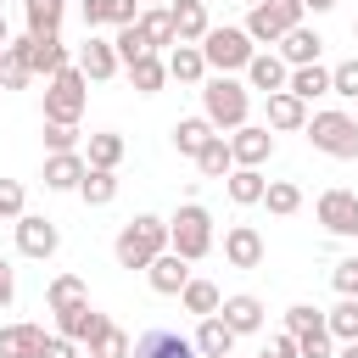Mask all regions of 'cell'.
<instances>
[{
  "label": "cell",
  "mask_w": 358,
  "mask_h": 358,
  "mask_svg": "<svg viewBox=\"0 0 358 358\" xmlns=\"http://www.w3.org/2000/svg\"><path fill=\"white\" fill-rule=\"evenodd\" d=\"M224 263H229V268H257V263H263V235H257V224H229V229H224Z\"/></svg>",
  "instance_id": "14"
},
{
  "label": "cell",
  "mask_w": 358,
  "mask_h": 358,
  "mask_svg": "<svg viewBox=\"0 0 358 358\" xmlns=\"http://www.w3.org/2000/svg\"><path fill=\"white\" fill-rule=\"evenodd\" d=\"M201 56H207V67H218V73H246V62L257 56V45H252L246 28H213V34L201 39Z\"/></svg>",
  "instance_id": "7"
},
{
  "label": "cell",
  "mask_w": 358,
  "mask_h": 358,
  "mask_svg": "<svg viewBox=\"0 0 358 358\" xmlns=\"http://www.w3.org/2000/svg\"><path fill=\"white\" fill-rule=\"evenodd\" d=\"M213 134H218V129H213L201 112H196V117H179V123H173V151H179V157H201Z\"/></svg>",
  "instance_id": "26"
},
{
  "label": "cell",
  "mask_w": 358,
  "mask_h": 358,
  "mask_svg": "<svg viewBox=\"0 0 358 358\" xmlns=\"http://www.w3.org/2000/svg\"><path fill=\"white\" fill-rule=\"evenodd\" d=\"M190 341H196V352H201V358H235V330H229L218 313H213V319H201Z\"/></svg>",
  "instance_id": "23"
},
{
  "label": "cell",
  "mask_w": 358,
  "mask_h": 358,
  "mask_svg": "<svg viewBox=\"0 0 358 358\" xmlns=\"http://www.w3.org/2000/svg\"><path fill=\"white\" fill-rule=\"evenodd\" d=\"M129 358H201V352H196V341L179 336V330H145Z\"/></svg>",
  "instance_id": "17"
},
{
  "label": "cell",
  "mask_w": 358,
  "mask_h": 358,
  "mask_svg": "<svg viewBox=\"0 0 358 358\" xmlns=\"http://www.w3.org/2000/svg\"><path fill=\"white\" fill-rule=\"evenodd\" d=\"M28 78H34L28 50H22V39H11V45H6V56H0V90H22Z\"/></svg>",
  "instance_id": "35"
},
{
  "label": "cell",
  "mask_w": 358,
  "mask_h": 358,
  "mask_svg": "<svg viewBox=\"0 0 358 358\" xmlns=\"http://www.w3.org/2000/svg\"><path fill=\"white\" fill-rule=\"evenodd\" d=\"M218 319H224L235 336H257V330H263V302H257L252 291H235V296H224Z\"/></svg>",
  "instance_id": "18"
},
{
  "label": "cell",
  "mask_w": 358,
  "mask_h": 358,
  "mask_svg": "<svg viewBox=\"0 0 358 358\" xmlns=\"http://www.w3.org/2000/svg\"><path fill=\"white\" fill-rule=\"evenodd\" d=\"M336 358H358V341H347V347H341V352H336Z\"/></svg>",
  "instance_id": "54"
},
{
  "label": "cell",
  "mask_w": 358,
  "mask_h": 358,
  "mask_svg": "<svg viewBox=\"0 0 358 358\" xmlns=\"http://www.w3.org/2000/svg\"><path fill=\"white\" fill-rule=\"evenodd\" d=\"M291 84V67L280 62V50H257L246 62V90H263V95H280Z\"/></svg>",
  "instance_id": "15"
},
{
  "label": "cell",
  "mask_w": 358,
  "mask_h": 358,
  "mask_svg": "<svg viewBox=\"0 0 358 358\" xmlns=\"http://www.w3.org/2000/svg\"><path fill=\"white\" fill-rule=\"evenodd\" d=\"M241 28L252 34V45H280L291 28H302V0H257Z\"/></svg>",
  "instance_id": "6"
},
{
  "label": "cell",
  "mask_w": 358,
  "mask_h": 358,
  "mask_svg": "<svg viewBox=\"0 0 358 358\" xmlns=\"http://www.w3.org/2000/svg\"><path fill=\"white\" fill-rule=\"evenodd\" d=\"M168 11H173V34H179V45H201V39L213 34V22H207V0H173Z\"/></svg>",
  "instance_id": "20"
},
{
  "label": "cell",
  "mask_w": 358,
  "mask_h": 358,
  "mask_svg": "<svg viewBox=\"0 0 358 358\" xmlns=\"http://www.w3.org/2000/svg\"><path fill=\"white\" fill-rule=\"evenodd\" d=\"M134 352V341H129V330H117V324H106L95 341H90V358H129Z\"/></svg>",
  "instance_id": "41"
},
{
  "label": "cell",
  "mask_w": 358,
  "mask_h": 358,
  "mask_svg": "<svg viewBox=\"0 0 358 358\" xmlns=\"http://www.w3.org/2000/svg\"><path fill=\"white\" fill-rule=\"evenodd\" d=\"M313 218L330 229V235H358V196L352 190H324L319 201H313Z\"/></svg>",
  "instance_id": "10"
},
{
  "label": "cell",
  "mask_w": 358,
  "mask_h": 358,
  "mask_svg": "<svg viewBox=\"0 0 358 358\" xmlns=\"http://www.w3.org/2000/svg\"><path fill=\"white\" fill-rule=\"evenodd\" d=\"M352 39H358V17H352Z\"/></svg>",
  "instance_id": "56"
},
{
  "label": "cell",
  "mask_w": 358,
  "mask_h": 358,
  "mask_svg": "<svg viewBox=\"0 0 358 358\" xmlns=\"http://www.w3.org/2000/svg\"><path fill=\"white\" fill-rule=\"evenodd\" d=\"M263 358H302V352H296V336H285V330H280V336H268Z\"/></svg>",
  "instance_id": "49"
},
{
  "label": "cell",
  "mask_w": 358,
  "mask_h": 358,
  "mask_svg": "<svg viewBox=\"0 0 358 358\" xmlns=\"http://www.w3.org/2000/svg\"><path fill=\"white\" fill-rule=\"evenodd\" d=\"M84 22L90 28H129V22H140V0H84Z\"/></svg>",
  "instance_id": "22"
},
{
  "label": "cell",
  "mask_w": 358,
  "mask_h": 358,
  "mask_svg": "<svg viewBox=\"0 0 358 358\" xmlns=\"http://www.w3.org/2000/svg\"><path fill=\"white\" fill-rule=\"evenodd\" d=\"M168 246L185 257V263H201L213 252V213L201 201H185L173 218H168Z\"/></svg>",
  "instance_id": "3"
},
{
  "label": "cell",
  "mask_w": 358,
  "mask_h": 358,
  "mask_svg": "<svg viewBox=\"0 0 358 358\" xmlns=\"http://www.w3.org/2000/svg\"><path fill=\"white\" fill-rule=\"evenodd\" d=\"M0 11H6V0H0Z\"/></svg>",
  "instance_id": "57"
},
{
  "label": "cell",
  "mask_w": 358,
  "mask_h": 358,
  "mask_svg": "<svg viewBox=\"0 0 358 358\" xmlns=\"http://www.w3.org/2000/svg\"><path fill=\"white\" fill-rule=\"evenodd\" d=\"M151 6H173V0H151Z\"/></svg>",
  "instance_id": "55"
},
{
  "label": "cell",
  "mask_w": 358,
  "mask_h": 358,
  "mask_svg": "<svg viewBox=\"0 0 358 358\" xmlns=\"http://www.w3.org/2000/svg\"><path fill=\"white\" fill-rule=\"evenodd\" d=\"M324 324V313L313 308V302H296V308H285V336H308V330H319Z\"/></svg>",
  "instance_id": "43"
},
{
  "label": "cell",
  "mask_w": 358,
  "mask_h": 358,
  "mask_svg": "<svg viewBox=\"0 0 358 358\" xmlns=\"http://www.w3.org/2000/svg\"><path fill=\"white\" fill-rule=\"evenodd\" d=\"M224 190H229V201H235V207H257V201H263V190H268V179H263L257 168H235V173L224 179Z\"/></svg>",
  "instance_id": "31"
},
{
  "label": "cell",
  "mask_w": 358,
  "mask_h": 358,
  "mask_svg": "<svg viewBox=\"0 0 358 358\" xmlns=\"http://www.w3.org/2000/svg\"><path fill=\"white\" fill-rule=\"evenodd\" d=\"M296 101H313V95H330V67H291V84H285Z\"/></svg>",
  "instance_id": "34"
},
{
  "label": "cell",
  "mask_w": 358,
  "mask_h": 358,
  "mask_svg": "<svg viewBox=\"0 0 358 358\" xmlns=\"http://www.w3.org/2000/svg\"><path fill=\"white\" fill-rule=\"evenodd\" d=\"M296 352L302 358H336V336L319 324V330H308V336H296Z\"/></svg>",
  "instance_id": "44"
},
{
  "label": "cell",
  "mask_w": 358,
  "mask_h": 358,
  "mask_svg": "<svg viewBox=\"0 0 358 358\" xmlns=\"http://www.w3.org/2000/svg\"><path fill=\"white\" fill-rule=\"evenodd\" d=\"M22 213H28V196H22V185H17V179H0V218H11V224H17Z\"/></svg>",
  "instance_id": "47"
},
{
  "label": "cell",
  "mask_w": 358,
  "mask_h": 358,
  "mask_svg": "<svg viewBox=\"0 0 358 358\" xmlns=\"http://www.w3.org/2000/svg\"><path fill=\"white\" fill-rule=\"evenodd\" d=\"M330 285H336L341 296H358V257H341V263L330 268Z\"/></svg>",
  "instance_id": "48"
},
{
  "label": "cell",
  "mask_w": 358,
  "mask_h": 358,
  "mask_svg": "<svg viewBox=\"0 0 358 358\" xmlns=\"http://www.w3.org/2000/svg\"><path fill=\"white\" fill-rule=\"evenodd\" d=\"M123 73H129V84H134L140 95H157V90L168 84V62H162V56H140V62L123 67Z\"/></svg>",
  "instance_id": "33"
},
{
  "label": "cell",
  "mask_w": 358,
  "mask_h": 358,
  "mask_svg": "<svg viewBox=\"0 0 358 358\" xmlns=\"http://www.w3.org/2000/svg\"><path fill=\"white\" fill-rule=\"evenodd\" d=\"M201 117H207L218 134H224V129L235 134V129L252 117V90H246L235 73H218V78H207V84H201Z\"/></svg>",
  "instance_id": "1"
},
{
  "label": "cell",
  "mask_w": 358,
  "mask_h": 358,
  "mask_svg": "<svg viewBox=\"0 0 358 358\" xmlns=\"http://www.w3.org/2000/svg\"><path fill=\"white\" fill-rule=\"evenodd\" d=\"M45 302H50V313H56V308L84 302V280H78V274H56V280L45 285Z\"/></svg>",
  "instance_id": "40"
},
{
  "label": "cell",
  "mask_w": 358,
  "mask_h": 358,
  "mask_svg": "<svg viewBox=\"0 0 358 358\" xmlns=\"http://www.w3.org/2000/svg\"><path fill=\"white\" fill-rule=\"evenodd\" d=\"M134 28L145 34V45H151V50H162V45H179V34H173V11H168V6H145Z\"/></svg>",
  "instance_id": "27"
},
{
  "label": "cell",
  "mask_w": 358,
  "mask_h": 358,
  "mask_svg": "<svg viewBox=\"0 0 358 358\" xmlns=\"http://www.w3.org/2000/svg\"><path fill=\"white\" fill-rule=\"evenodd\" d=\"M123 134L117 129H101V134H90V151H84V162L90 168H106V173H117V162H123Z\"/></svg>",
  "instance_id": "29"
},
{
  "label": "cell",
  "mask_w": 358,
  "mask_h": 358,
  "mask_svg": "<svg viewBox=\"0 0 358 358\" xmlns=\"http://www.w3.org/2000/svg\"><path fill=\"white\" fill-rule=\"evenodd\" d=\"M268 129H280V134H291V129H308V101H296L291 90L268 95Z\"/></svg>",
  "instance_id": "25"
},
{
  "label": "cell",
  "mask_w": 358,
  "mask_h": 358,
  "mask_svg": "<svg viewBox=\"0 0 358 358\" xmlns=\"http://www.w3.org/2000/svg\"><path fill=\"white\" fill-rule=\"evenodd\" d=\"M308 140H313V151H324L336 162H358V117H347V112H313Z\"/></svg>",
  "instance_id": "4"
},
{
  "label": "cell",
  "mask_w": 358,
  "mask_h": 358,
  "mask_svg": "<svg viewBox=\"0 0 358 358\" xmlns=\"http://www.w3.org/2000/svg\"><path fill=\"white\" fill-rule=\"evenodd\" d=\"M330 95H341V101H352V95H358V56L330 67Z\"/></svg>",
  "instance_id": "45"
},
{
  "label": "cell",
  "mask_w": 358,
  "mask_h": 358,
  "mask_svg": "<svg viewBox=\"0 0 358 358\" xmlns=\"http://www.w3.org/2000/svg\"><path fill=\"white\" fill-rule=\"evenodd\" d=\"M145 280H151V291H157V296H179V291H185L196 274H190V263H185V257L168 246V252H162V257L145 268Z\"/></svg>",
  "instance_id": "16"
},
{
  "label": "cell",
  "mask_w": 358,
  "mask_h": 358,
  "mask_svg": "<svg viewBox=\"0 0 358 358\" xmlns=\"http://www.w3.org/2000/svg\"><path fill=\"white\" fill-rule=\"evenodd\" d=\"M62 17H67V0H22L28 34H62Z\"/></svg>",
  "instance_id": "30"
},
{
  "label": "cell",
  "mask_w": 358,
  "mask_h": 358,
  "mask_svg": "<svg viewBox=\"0 0 358 358\" xmlns=\"http://www.w3.org/2000/svg\"><path fill=\"white\" fill-rule=\"evenodd\" d=\"M22 50H28V67H34V78H56V73H67L73 67V56H67V45H62V34H22Z\"/></svg>",
  "instance_id": "8"
},
{
  "label": "cell",
  "mask_w": 358,
  "mask_h": 358,
  "mask_svg": "<svg viewBox=\"0 0 358 358\" xmlns=\"http://www.w3.org/2000/svg\"><path fill=\"white\" fill-rule=\"evenodd\" d=\"M84 173H90L84 151H56V157H45V190H78Z\"/></svg>",
  "instance_id": "19"
},
{
  "label": "cell",
  "mask_w": 358,
  "mask_h": 358,
  "mask_svg": "<svg viewBox=\"0 0 358 358\" xmlns=\"http://www.w3.org/2000/svg\"><path fill=\"white\" fill-rule=\"evenodd\" d=\"M84 106H90V78H84L78 62H73L67 73H56V78L45 84V123H78Z\"/></svg>",
  "instance_id": "5"
},
{
  "label": "cell",
  "mask_w": 358,
  "mask_h": 358,
  "mask_svg": "<svg viewBox=\"0 0 358 358\" xmlns=\"http://www.w3.org/2000/svg\"><path fill=\"white\" fill-rule=\"evenodd\" d=\"M112 45H117V62H123V67H134L140 56H157V50L145 45V34H140L134 22H129V28H117V39H112Z\"/></svg>",
  "instance_id": "42"
},
{
  "label": "cell",
  "mask_w": 358,
  "mask_h": 358,
  "mask_svg": "<svg viewBox=\"0 0 358 358\" xmlns=\"http://www.w3.org/2000/svg\"><path fill=\"white\" fill-rule=\"evenodd\" d=\"M6 45H11V28H6V11H0V56H6Z\"/></svg>",
  "instance_id": "53"
},
{
  "label": "cell",
  "mask_w": 358,
  "mask_h": 358,
  "mask_svg": "<svg viewBox=\"0 0 358 358\" xmlns=\"http://www.w3.org/2000/svg\"><path fill=\"white\" fill-rule=\"evenodd\" d=\"M11 302H17V268L0 257V308H11Z\"/></svg>",
  "instance_id": "51"
},
{
  "label": "cell",
  "mask_w": 358,
  "mask_h": 358,
  "mask_svg": "<svg viewBox=\"0 0 358 358\" xmlns=\"http://www.w3.org/2000/svg\"><path fill=\"white\" fill-rule=\"evenodd\" d=\"M330 6H336V0H302V11H313V17H324Z\"/></svg>",
  "instance_id": "52"
},
{
  "label": "cell",
  "mask_w": 358,
  "mask_h": 358,
  "mask_svg": "<svg viewBox=\"0 0 358 358\" xmlns=\"http://www.w3.org/2000/svg\"><path fill=\"white\" fill-rule=\"evenodd\" d=\"M263 207H268V213H280V218H291V213L302 207V185H291V179H268Z\"/></svg>",
  "instance_id": "39"
},
{
  "label": "cell",
  "mask_w": 358,
  "mask_h": 358,
  "mask_svg": "<svg viewBox=\"0 0 358 358\" xmlns=\"http://www.w3.org/2000/svg\"><path fill=\"white\" fill-rule=\"evenodd\" d=\"M168 78H179V84H201V78H207V56H201V45H173V50H168Z\"/></svg>",
  "instance_id": "28"
},
{
  "label": "cell",
  "mask_w": 358,
  "mask_h": 358,
  "mask_svg": "<svg viewBox=\"0 0 358 358\" xmlns=\"http://www.w3.org/2000/svg\"><path fill=\"white\" fill-rule=\"evenodd\" d=\"M45 151H78V123H45Z\"/></svg>",
  "instance_id": "46"
},
{
  "label": "cell",
  "mask_w": 358,
  "mask_h": 358,
  "mask_svg": "<svg viewBox=\"0 0 358 358\" xmlns=\"http://www.w3.org/2000/svg\"><path fill=\"white\" fill-rule=\"evenodd\" d=\"M78 196H84L90 207H112V201H117V173L90 168V173H84V185H78Z\"/></svg>",
  "instance_id": "38"
},
{
  "label": "cell",
  "mask_w": 358,
  "mask_h": 358,
  "mask_svg": "<svg viewBox=\"0 0 358 358\" xmlns=\"http://www.w3.org/2000/svg\"><path fill=\"white\" fill-rule=\"evenodd\" d=\"M117 263L123 268H151L162 252H168V218H157V213H134L123 229H117Z\"/></svg>",
  "instance_id": "2"
},
{
  "label": "cell",
  "mask_w": 358,
  "mask_h": 358,
  "mask_svg": "<svg viewBox=\"0 0 358 358\" xmlns=\"http://www.w3.org/2000/svg\"><path fill=\"white\" fill-rule=\"evenodd\" d=\"M319 50H324V39H319V28H308V22L280 39V62H285V67H313Z\"/></svg>",
  "instance_id": "21"
},
{
  "label": "cell",
  "mask_w": 358,
  "mask_h": 358,
  "mask_svg": "<svg viewBox=\"0 0 358 358\" xmlns=\"http://www.w3.org/2000/svg\"><path fill=\"white\" fill-rule=\"evenodd\" d=\"M78 73H84L90 84H106V78H117V73H123V62H117V45L90 34V39L78 45Z\"/></svg>",
  "instance_id": "13"
},
{
  "label": "cell",
  "mask_w": 358,
  "mask_h": 358,
  "mask_svg": "<svg viewBox=\"0 0 358 358\" xmlns=\"http://www.w3.org/2000/svg\"><path fill=\"white\" fill-rule=\"evenodd\" d=\"M39 358H78V341H67V336H45V352Z\"/></svg>",
  "instance_id": "50"
},
{
  "label": "cell",
  "mask_w": 358,
  "mask_h": 358,
  "mask_svg": "<svg viewBox=\"0 0 358 358\" xmlns=\"http://www.w3.org/2000/svg\"><path fill=\"white\" fill-rule=\"evenodd\" d=\"M106 324H112V319H106L101 308H90V296H84V302H73V308H56V336L84 341V347H90V341H95Z\"/></svg>",
  "instance_id": "12"
},
{
  "label": "cell",
  "mask_w": 358,
  "mask_h": 358,
  "mask_svg": "<svg viewBox=\"0 0 358 358\" xmlns=\"http://www.w3.org/2000/svg\"><path fill=\"white\" fill-rule=\"evenodd\" d=\"M229 157H235V168H263V162L274 157L268 123H241V129L229 134Z\"/></svg>",
  "instance_id": "11"
},
{
  "label": "cell",
  "mask_w": 358,
  "mask_h": 358,
  "mask_svg": "<svg viewBox=\"0 0 358 358\" xmlns=\"http://www.w3.org/2000/svg\"><path fill=\"white\" fill-rule=\"evenodd\" d=\"M179 302H185V313H196V319H213V313L224 308V296H218L213 280H190V285L179 291Z\"/></svg>",
  "instance_id": "32"
},
{
  "label": "cell",
  "mask_w": 358,
  "mask_h": 358,
  "mask_svg": "<svg viewBox=\"0 0 358 358\" xmlns=\"http://www.w3.org/2000/svg\"><path fill=\"white\" fill-rule=\"evenodd\" d=\"M196 168H201L207 179H229V173H235V157H229V140H224V134H213V140H207V151L196 157Z\"/></svg>",
  "instance_id": "37"
},
{
  "label": "cell",
  "mask_w": 358,
  "mask_h": 358,
  "mask_svg": "<svg viewBox=\"0 0 358 358\" xmlns=\"http://www.w3.org/2000/svg\"><path fill=\"white\" fill-rule=\"evenodd\" d=\"M45 330L39 324H0V358H39Z\"/></svg>",
  "instance_id": "24"
},
{
  "label": "cell",
  "mask_w": 358,
  "mask_h": 358,
  "mask_svg": "<svg viewBox=\"0 0 358 358\" xmlns=\"http://www.w3.org/2000/svg\"><path fill=\"white\" fill-rule=\"evenodd\" d=\"M324 330L347 347V341H358V296H341L330 313H324Z\"/></svg>",
  "instance_id": "36"
},
{
  "label": "cell",
  "mask_w": 358,
  "mask_h": 358,
  "mask_svg": "<svg viewBox=\"0 0 358 358\" xmlns=\"http://www.w3.org/2000/svg\"><path fill=\"white\" fill-rule=\"evenodd\" d=\"M56 246H62V229H56V218H39V213H22L17 218V252L22 257H56Z\"/></svg>",
  "instance_id": "9"
}]
</instances>
